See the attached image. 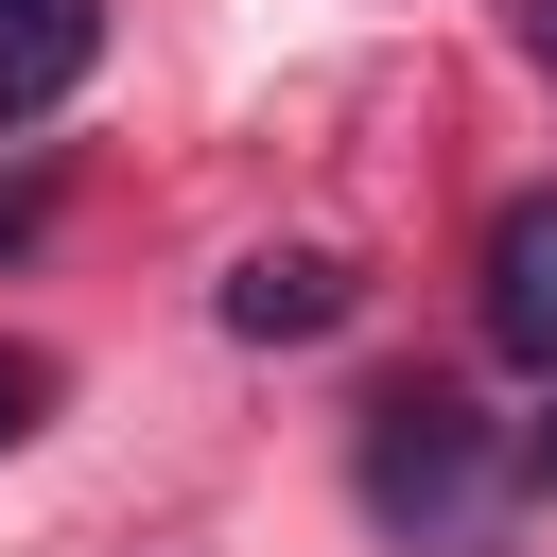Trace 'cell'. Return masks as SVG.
<instances>
[{"label":"cell","instance_id":"cell-1","mask_svg":"<svg viewBox=\"0 0 557 557\" xmlns=\"http://www.w3.org/2000/svg\"><path fill=\"white\" fill-rule=\"evenodd\" d=\"M505 487H522V453H487V418H470L453 383L366 400V522H383V540H418V557H505Z\"/></svg>","mask_w":557,"mask_h":557},{"label":"cell","instance_id":"cell-2","mask_svg":"<svg viewBox=\"0 0 557 557\" xmlns=\"http://www.w3.org/2000/svg\"><path fill=\"white\" fill-rule=\"evenodd\" d=\"M470 313H487V348H505V366H540V383H557V174L487 209V278H470Z\"/></svg>","mask_w":557,"mask_h":557},{"label":"cell","instance_id":"cell-3","mask_svg":"<svg viewBox=\"0 0 557 557\" xmlns=\"http://www.w3.org/2000/svg\"><path fill=\"white\" fill-rule=\"evenodd\" d=\"M348 313V261H313V244H261V261H226V331L244 348H313Z\"/></svg>","mask_w":557,"mask_h":557},{"label":"cell","instance_id":"cell-4","mask_svg":"<svg viewBox=\"0 0 557 557\" xmlns=\"http://www.w3.org/2000/svg\"><path fill=\"white\" fill-rule=\"evenodd\" d=\"M87 52H104V0H0V122L70 104V87H87Z\"/></svg>","mask_w":557,"mask_h":557},{"label":"cell","instance_id":"cell-5","mask_svg":"<svg viewBox=\"0 0 557 557\" xmlns=\"http://www.w3.org/2000/svg\"><path fill=\"white\" fill-rule=\"evenodd\" d=\"M35 418H52V366H35V348H0V453H17Z\"/></svg>","mask_w":557,"mask_h":557},{"label":"cell","instance_id":"cell-6","mask_svg":"<svg viewBox=\"0 0 557 557\" xmlns=\"http://www.w3.org/2000/svg\"><path fill=\"white\" fill-rule=\"evenodd\" d=\"M522 487L557 505V383H540V418H522Z\"/></svg>","mask_w":557,"mask_h":557},{"label":"cell","instance_id":"cell-7","mask_svg":"<svg viewBox=\"0 0 557 557\" xmlns=\"http://www.w3.org/2000/svg\"><path fill=\"white\" fill-rule=\"evenodd\" d=\"M522 52H540V70H557V0H540V17H522Z\"/></svg>","mask_w":557,"mask_h":557}]
</instances>
